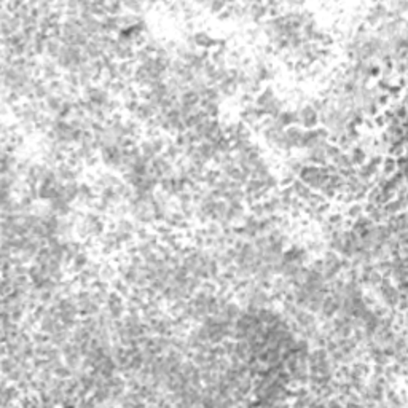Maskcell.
I'll return each mask as SVG.
<instances>
[{"mask_svg":"<svg viewBox=\"0 0 408 408\" xmlns=\"http://www.w3.org/2000/svg\"><path fill=\"white\" fill-rule=\"evenodd\" d=\"M313 99H314V95H308L303 101L292 105L297 112V125L303 130H314L320 126L319 112L316 107H314Z\"/></svg>","mask_w":408,"mask_h":408,"instance_id":"3","label":"cell"},{"mask_svg":"<svg viewBox=\"0 0 408 408\" xmlns=\"http://www.w3.org/2000/svg\"><path fill=\"white\" fill-rule=\"evenodd\" d=\"M252 103L257 105V109L262 112V115L265 118L278 117L286 107H289L287 98L281 96L273 83L265 85L263 88L252 98Z\"/></svg>","mask_w":408,"mask_h":408,"instance_id":"1","label":"cell"},{"mask_svg":"<svg viewBox=\"0 0 408 408\" xmlns=\"http://www.w3.org/2000/svg\"><path fill=\"white\" fill-rule=\"evenodd\" d=\"M73 297H75L80 318L96 316L98 313L103 311L104 302L101 300V297L98 295L95 286L78 287L75 293H73Z\"/></svg>","mask_w":408,"mask_h":408,"instance_id":"2","label":"cell"},{"mask_svg":"<svg viewBox=\"0 0 408 408\" xmlns=\"http://www.w3.org/2000/svg\"><path fill=\"white\" fill-rule=\"evenodd\" d=\"M329 172H330L329 166L305 164L303 168H302V171L298 172L297 179L302 180V182L311 192L318 193L320 189H323V185L327 182V179H329Z\"/></svg>","mask_w":408,"mask_h":408,"instance_id":"4","label":"cell"},{"mask_svg":"<svg viewBox=\"0 0 408 408\" xmlns=\"http://www.w3.org/2000/svg\"><path fill=\"white\" fill-rule=\"evenodd\" d=\"M346 153H347V157H350V159H351V163L354 164V168H357V166H360L362 164L367 158V153L360 149L359 145H352V147H350V149L346 150Z\"/></svg>","mask_w":408,"mask_h":408,"instance_id":"6","label":"cell"},{"mask_svg":"<svg viewBox=\"0 0 408 408\" xmlns=\"http://www.w3.org/2000/svg\"><path fill=\"white\" fill-rule=\"evenodd\" d=\"M103 310L109 314L113 320H122L125 318V314L128 313V302L122 295V293L117 292L115 289H112L109 298L105 300Z\"/></svg>","mask_w":408,"mask_h":408,"instance_id":"5","label":"cell"}]
</instances>
